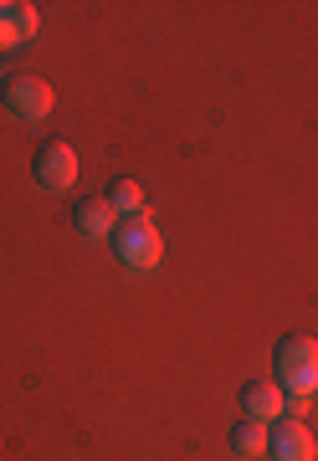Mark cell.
<instances>
[{"label":"cell","instance_id":"cell-1","mask_svg":"<svg viewBox=\"0 0 318 461\" xmlns=\"http://www.w3.org/2000/svg\"><path fill=\"white\" fill-rule=\"evenodd\" d=\"M272 369H277L283 395H318V339L287 333L283 344L272 348Z\"/></svg>","mask_w":318,"mask_h":461},{"label":"cell","instance_id":"cell-2","mask_svg":"<svg viewBox=\"0 0 318 461\" xmlns=\"http://www.w3.org/2000/svg\"><path fill=\"white\" fill-rule=\"evenodd\" d=\"M114 241H118V262L123 267H159V257H165V241H159V230L150 226V215H123L114 226Z\"/></svg>","mask_w":318,"mask_h":461},{"label":"cell","instance_id":"cell-3","mask_svg":"<svg viewBox=\"0 0 318 461\" xmlns=\"http://www.w3.org/2000/svg\"><path fill=\"white\" fill-rule=\"evenodd\" d=\"M36 185L41 190H72L77 185V149L62 144V139L36 149Z\"/></svg>","mask_w":318,"mask_h":461},{"label":"cell","instance_id":"cell-4","mask_svg":"<svg viewBox=\"0 0 318 461\" xmlns=\"http://www.w3.org/2000/svg\"><path fill=\"white\" fill-rule=\"evenodd\" d=\"M268 456L272 461H313L318 456L313 430L303 426V420H277L268 430Z\"/></svg>","mask_w":318,"mask_h":461},{"label":"cell","instance_id":"cell-5","mask_svg":"<svg viewBox=\"0 0 318 461\" xmlns=\"http://www.w3.org/2000/svg\"><path fill=\"white\" fill-rule=\"evenodd\" d=\"M0 98H5V108H11V113L16 118H47L51 113V87L41 83V77H11V83H5V93H0Z\"/></svg>","mask_w":318,"mask_h":461},{"label":"cell","instance_id":"cell-6","mask_svg":"<svg viewBox=\"0 0 318 461\" xmlns=\"http://www.w3.org/2000/svg\"><path fill=\"white\" fill-rule=\"evenodd\" d=\"M36 26H41L36 5H26V0H0V57L26 47V41L36 36Z\"/></svg>","mask_w":318,"mask_h":461},{"label":"cell","instance_id":"cell-7","mask_svg":"<svg viewBox=\"0 0 318 461\" xmlns=\"http://www.w3.org/2000/svg\"><path fill=\"white\" fill-rule=\"evenodd\" d=\"M72 226H77V236H87V241H103V236H114L118 226V211L108 205V200H83L77 211H72Z\"/></svg>","mask_w":318,"mask_h":461},{"label":"cell","instance_id":"cell-8","mask_svg":"<svg viewBox=\"0 0 318 461\" xmlns=\"http://www.w3.org/2000/svg\"><path fill=\"white\" fill-rule=\"evenodd\" d=\"M241 411L251 420H283V390L272 379H251L247 390H241Z\"/></svg>","mask_w":318,"mask_h":461},{"label":"cell","instance_id":"cell-9","mask_svg":"<svg viewBox=\"0 0 318 461\" xmlns=\"http://www.w3.org/2000/svg\"><path fill=\"white\" fill-rule=\"evenodd\" d=\"M232 446L241 456H268V420H236L232 426Z\"/></svg>","mask_w":318,"mask_h":461},{"label":"cell","instance_id":"cell-10","mask_svg":"<svg viewBox=\"0 0 318 461\" xmlns=\"http://www.w3.org/2000/svg\"><path fill=\"white\" fill-rule=\"evenodd\" d=\"M108 205H114L118 215H139L144 211V190H139V180H118L114 190H108Z\"/></svg>","mask_w":318,"mask_h":461}]
</instances>
